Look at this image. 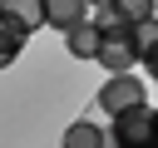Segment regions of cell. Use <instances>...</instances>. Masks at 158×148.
<instances>
[{"label":"cell","mask_w":158,"mask_h":148,"mask_svg":"<svg viewBox=\"0 0 158 148\" xmlns=\"http://www.w3.org/2000/svg\"><path fill=\"white\" fill-rule=\"evenodd\" d=\"M40 5H44V25H54L59 35H64L69 25L89 20V5H84V0H40Z\"/></svg>","instance_id":"obj_4"},{"label":"cell","mask_w":158,"mask_h":148,"mask_svg":"<svg viewBox=\"0 0 158 148\" xmlns=\"http://www.w3.org/2000/svg\"><path fill=\"white\" fill-rule=\"evenodd\" d=\"M133 104H148L143 79H133V74H109L104 89H99V109L114 118V113H123V109H133Z\"/></svg>","instance_id":"obj_2"},{"label":"cell","mask_w":158,"mask_h":148,"mask_svg":"<svg viewBox=\"0 0 158 148\" xmlns=\"http://www.w3.org/2000/svg\"><path fill=\"white\" fill-rule=\"evenodd\" d=\"M109 138H114V148H148V143L158 138V113H153L148 104H133V109L114 113Z\"/></svg>","instance_id":"obj_1"},{"label":"cell","mask_w":158,"mask_h":148,"mask_svg":"<svg viewBox=\"0 0 158 148\" xmlns=\"http://www.w3.org/2000/svg\"><path fill=\"white\" fill-rule=\"evenodd\" d=\"M0 15H10L25 35H35V30L44 25V5H40V0H0Z\"/></svg>","instance_id":"obj_6"},{"label":"cell","mask_w":158,"mask_h":148,"mask_svg":"<svg viewBox=\"0 0 158 148\" xmlns=\"http://www.w3.org/2000/svg\"><path fill=\"white\" fill-rule=\"evenodd\" d=\"M128 39H133V59L148 64V59H153V44H158V25H153V20H138V25L128 30Z\"/></svg>","instance_id":"obj_9"},{"label":"cell","mask_w":158,"mask_h":148,"mask_svg":"<svg viewBox=\"0 0 158 148\" xmlns=\"http://www.w3.org/2000/svg\"><path fill=\"white\" fill-rule=\"evenodd\" d=\"M114 10H118L128 25H138V20H153V0H114Z\"/></svg>","instance_id":"obj_10"},{"label":"cell","mask_w":158,"mask_h":148,"mask_svg":"<svg viewBox=\"0 0 158 148\" xmlns=\"http://www.w3.org/2000/svg\"><path fill=\"white\" fill-rule=\"evenodd\" d=\"M20 49H25V30H20L10 15H0V69H5V64H15V59H20Z\"/></svg>","instance_id":"obj_8"},{"label":"cell","mask_w":158,"mask_h":148,"mask_svg":"<svg viewBox=\"0 0 158 148\" xmlns=\"http://www.w3.org/2000/svg\"><path fill=\"white\" fill-rule=\"evenodd\" d=\"M148 148H158V143H148Z\"/></svg>","instance_id":"obj_12"},{"label":"cell","mask_w":158,"mask_h":148,"mask_svg":"<svg viewBox=\"0 0 158 148\" xmlns=\"http://www.w3.org/2000/svg\"><path fill=\"white\" fill-rule=\"evenodd\" d=\"M128 30L133 25H123V30H114V35H99V64L109 69V74H128L138 59H133V39H128Z\"/></svg>","instance_id":"obj_3"},{"label":"cell","mask_w":158,"mask_h":148,"mask_svg":"<svg viewBox=\"0 0 158 148\" xmlns=\"http://www.w3.org/2000/svg\"><path fill=\"white\" fill-rule=\"evenodd\" d=\"M59 148H104V128L89 123V118H79V123L64 128V143H59Z\"/></svg>","instance_id":"obj_7"},{"label":"cell","mask_w":158,"mask_h":148,"mask_svg":"<svg viewBox=\"0 0 158 148\" xmlns=\"http://www.w3.org/2000/svg\"><path fill=\"white\" fill-rule=\"evenodd\" d=\"M84 5H94V10H99V5H114V0H84Z\"/></svg>","instance_id":"obj_11"},{"label":"cell","mask_w":158,"mask_h":148,"mask_svg":"<svg viewBox=\"0 0 158 148\" xmlns=\"http://www.w3.org/2000/svg\"><path fill=\"white\" fill-rule=\"evenodd\" d=\"M64 49H69L74 59H94V54H99V30H94V20L69 25V30H64Z\"/></svg>","instance_id":"obj_5"}]
</instances>
